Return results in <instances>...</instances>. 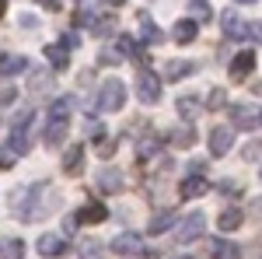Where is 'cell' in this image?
Wrapping results in <instances>:
<instances>
[{
  "instance_id": "6da1fadb",
  "label": "cell",
  "mask_w": 262,
  "mask_h": 259,
  "mask_svg": "<svg viewBox=\"0 0 262 259\" xmlns=\"http://www.w3.org/2000/svg\"><path fill=\"white\" fill-rule=\"evenodd\" d=\"M49 193V182H35V186H25V189H18V196L11 200V210L18 214L21 221H35L42 217L49 207L42 203V196Z\"/></svg>"
},
{
  "instance_id": "7a4b0ae2",
  "label": "cell",
  "mask_w": 262,
  "mask_h": 259,
  "mask_svg": "<svg viewBox=\"0 0 262 259\" xmlns=\"http://www.w3.org/2000/svg\"><path fill=\"white\" fill-rule=\"evenodd\" d=\"M32 119H35L32 109H21L18 116L11 119V144H7V147H11L18 158L32 151Z\"/></svg>"
},
{
  "instance_id": "3957f363",
  "label": "cell",
  "mask_w": 262,
  "mask_h": 259,
  "mask_svg": "<svg viewBox=\"0 0 262 259\" xmlns=\"http://www.w3.org/2000/svg\"><path fill=\"white\" fill-rule=\"evenodd\" d=\"M126 105V88L122 81H105L98 91V112H119Z\"/></svg>"
},
{
  "instance_id": "277c9868",
  "label": "cell",
  "mask_w": 262,
  "mask_h": 259,
  "mask_svg": "<svg viewBox=\"0 0 262 259\" xmlns=\"http://www.w3.org/2000/svg\"><path fill=\"white\" fill-rule=\"evenodd\" d=\"M112 252L116 256H126V259H140L143 256V238L133 235V231H122V235L112 238Z\"/></svg>"
},
{
  "instance_id": "5b68a950",
  "label": "cell",
  "mask_w": 262,
  "mask_h": 259,
  "mask_svg": "<svg viewBox=\"0 0 262 259\" xmlns=\"http://www.w3.org/2000/svg\"><path fill=\"white\" fill-rule=\"evenodd\" d=\"M137 98H140L143 105H154V102L161 98V81H158V74L140 70V77H137Z\"/></svg>"
},
{
  "instance_id": "8992f818",
  "label": "cell",
  "mask_w": 262,
  "mask_h": 259,
  "mask_svg": "<svg viewBox=\"0 0 262 259\" xmlns=\"http://www.w3.org/2000/svg\"><path fill=\"white\" fill-rule=\"evenodd\" d=\"M203 231H206V217H203V214H189V217L179 221V242H182V245L196 242Z\"/></svg>"
},
{
  "instance_id": "52a82bcc",
  "label": "cell",
  "mask_w": 262,
  "mask_h": 259,
  "mask_svg": "<svg viewBox=\"0 0 262 259\" xmlns=\"http://www.w3.org/2000/svg\"><path fill=\"white\" fill-rule=\"evenodd\" d=\"M231 123H234V130H255L259 126V112L252 105H231Z\"/></svg>"
},
{
  "instance_id": "ba28073f",
  "label": "cell",
  "mask_w": 262,
  "mask_h": 259,
  "mask_svg": "<svg viewBox=\"0 0 262 259\" xmlns=\"http://www.w3.org/2000/svg\"><path fill=\"white\" fill-rule=\"evenodd\" d=\"M63 172H67L70 179H77L84 172V147L81 144H70V147H67V154H63Z\"/></svg>"
},
{
  "instance_id": "9c48e42d",
  "label": "cell",
  "mask_w": 262,
  "mask_h": 259,
  "mask_svg": "<svg viewBox=\"0 0 262 259\" xmlns=\"http://www.w3.org/2000/svg\"><path fill=\"white\" fill-rule=\"evenodd\" d=\"M77 217V224H101V221L108 217V210H105V203H98V200H91V203H84L81 210L74 214Z\"/></svg>"
},
{
  "instance_id": "30bf717a",
  "label": "cell",
  "mask_w": 262,
  "mask_h": 259,
  "mask_svg": "<svg viewBox=\"0 0 262 259\" xmlns=\"http://www.w3.org/2000/svg\"><path fill=\"white\" fill-rule=\"evenodd\" d=\"M206 256L210 259H242V249L231 245V242H224V238H210L206 242Z\"/></svg>"
},
{
  "instance_id": "8fae6325",
  "label": "cell",
  "mask_w": 262,
  "mask_h": 259,
  "mask_svg": "<svg viewBox=\"0 0 262 259\" xmlns=\"http://www.w3.org/2000/svg\"><path fill=\"white\" fill-rule=\"evenodd\" d=\"M231 144H234V137H231V130H227V126H217V130L210 133V154H217V158H224V154L231 151Z\"/></svg>"
},
{
  "instance_id": "7c38bea8",
  "label": "cell",
  "mask_w": 262,
  "mask_h": 259,
  "mask_svg": "<svg viewBox=\"0 0 262 259\" xmlns=\"http://www.w3.org/2000/svg\"><path fill=\"white\" fill-rule=\"evenodd\" d=\"M95 182H98L101 193H119V189H122V172L108 165V168H101V172H98V179H95Z\"/></svg>"
},
{
  "instance_id": "4fadbf2b",
  "label": "cell",
  "mask_w": 262,
  "mask_h": 259,
  "mask_svg": "<svg viewBox=\"0 0 262 259\" xmlns=\"http://www.w3.org/2000/svg\"><path fill=\"white\" fill-rule=\"evenodd\" d=\"M63 252H67V242H63L60 235H42V238H39V256H46V259H60Z\"/></svg>"
},
{
  "instance_id": "5bb4252c",
  "label": "cell",
  "mask_w": 262,
  "mask_h": 259,
  "mask_svg": "<svg viewBox=\"0 0 262 259\" xmlns=\"http://www.w3.org/2000/svg\"><path fill=\"white\" fill-rule=\"evenodd\" d=\"M252 70H255V53H238V56L231 60V77L234 81H245Z\"/></svg>"
},
{
  "instance_id": "9a60e30c",
  "label": "cell",
  "mask_w": 262,
  "mask_h": 259,
  "mask_svg": "<svg viewBox=\"0 0 262 259\" xmlns=\"http://www.w3.org/2000/svg\"><path fill=\"white\" fill-rule=\"evenodd\" d=\"M175 109H179V116H182L185 123H192V119L203 112V102L196 98V95H182V98L175 102Z\"/></svg>"
},
{
  "instance_id": "2e32d148",
  "label": "cell",
  "mask_w": 262,
  "mask_h": 259,
  "mask_svg": "<svg viewBox=\"0 0 262 259\" xmlns=\"http://www.w3.org/2000/svg\"><path fill=\"white\" fill-rule=\"evenodd\" d=\"M206 193V179L203 175H189V179H182V186H179V196L182 200H196V196H203Z\"/></svg>"
},
{
  "instance_id": "e0dca14e",
  "label": "cell",
  "mask_w": 262,
  "mask_h": 259,
  "mask_svg": "<svg viewBox=\"0 0 262 259\" xmlns=\"http://www.w3.org/2000/svg\"><path fill=\"white\" fill-rule=\"evenodd\" d=\"M46 60H49L53 70H67L70 53H67V46H63V42H53V46H46Z\"/></svg>"
},
{
  "instance_id": "ac0fdd59",
  "label": "cell",
  "mask_w": 262,
  "mask_h": 259,
  "mask_svg": "<svg viewBox=\"0 0 262 259\" xmlns=\"http://www.w3.org/2000/svg\"><path fill=\"white\" fill-rule=\"evenodd\" d=\"M28 67V60L25 56H11V53H0V77H14V74H21Z\"/></svg>"
},
{
  "instance_id": "d6986e66",
  "label": "cell",
  "mask_w": 262,
  "mask_h": 259,
  "mask_svg": "<svg viewBox=\"0 0 262 259\" xmlns=\"http://www.w3.org/2000/svg\"><path fill=\"white\" fill-rule=\"evenodd\" d=\"M196 32H200V25L192 18H182L179 25H175V32H171V39L179 42V46H189V42L196 39Z\"/></svg>"
},
{
  "instance_id": "ffe728a7",
  "label": "cell",
  "mask_w": 262,
  "mask_h": 259,
  "mask_svg": "<svg viewBox=\"0 0 262 259\" xmlns=\"http://www.w3.org/2000/svg\"><path fill=\"white\" fill-rule=\"evenodd\" d=\"M175 221H179V217H175L171 210H161V214H154V217L147 221V231H150V235H164V231H168Z\"/></svg>"
},
{
  "instance_id": "44dd1931",
  "label": "cell",
  "mask_w": 262,
  "mask_h": 259,
  "mask_svg": "<svg viewBox=\"0 0 262 259\" xmlns=\"http://www.w3.org/2000/svg\"><path fill=\"white\" fill-rule=\"evenodd\" d=\"M63 137H67V123H46V130H42L46 147H60Z\"/></svg>"
},
{
  "instance_id": "7402d4cb",
  "label": "cell",
  "mask_w": 262,
  "mask_h": 259,
  "mask_svg": "<svg viewBox=\"0 0 262 259\" xmlns=\"http://www.w3.org/2000/svg\"><path fill=\"white\" fill-rule=\"evenodd\" d=\"M189 74H196V63H189V60H171L168 67H164V77H168V81L189 77Z\"/></svg>"
},
{
  "instance_id": "603a6c76",
  "label": "cell",
  "mask_w": 262,
  "mask_h": 259,
  "mask_svg": "<svg viewBox=\"0 0 262 259\" xmlns=\"http://www.w3.org/2000/svg\"><path fill=\"white\" fill-rule=\"evenodd\" d=\"M77 259H105V245L98 238H84L77 245Z\"/></svg>"
},
{
  "instance_id": "cb8c5ba5",
  "label": "cell",
  "mask_w": 262,
  "mask_h": 259,
  "mask_svg": "<svg viewBox=\"0 0 262 259\" xmlns=\"http://www.w3.org/2000/svg\"><path fill=\"white\" fill-rule=\"evenodd\" d=\"M70 105L74 98H56L49 105V123H70Z\"/></svg>"
},
{
  "instance_id": "d4e9b609",
  "label": "cell",
  "mask_w": 262,
  "mask_h": 259,
  "mask_svg": "<svg viewBox=\"0 0 262 259\" xmlns=\"http://www.w3.org/2000/svg\"><path fill=\"white\" fill-rule=\"evenodd\" d=\"M49 88H53V74H49V70H35L32 81H28V91H32V95H46Z\"/></svg>"
},
{
  "instance_id": "484cf974",
  "label": "cell",
  "mask_w": 262,
  "mask_h": 259,
  "mask_svg": "<svg viewBox=\"0 0 262 259\" xmlns=\"http://www.w3.org/2000/svg\"><path fill=\"white\" fill-rule=\"evenodd\" d=\"M116 53H119L122 60H126V56H129V60H140V46L129 39V35H119V39H116Z\"/></svg>"
},
{
  "instance_id": "4316f807",
  "label": "cell",
  "mask_w": 262,
  "mask_h": 259,
  "mask_svg": "<svg viewBox=\"0 0 262 259\" xmlns=\"http://www.w3.org/2000/svg\"><path fill=\"white\" fill-rule=\"evenodd\" d=\"M242 221H245L242 210H224L221 217H217V228L221 231H234V228H242Z\"/></svg>"
},
{
  "instance_id": "83f0119b",
  "label": "cell",
  "mask_w": 262,
  "mask_h": 259,
  "mask_svg": "<svg viewBox=\"0 0 262 259\" xmlns=\"http://www.w3.org/2000/svg\"><path fill=\"white\" fill-rule=\"evenodd\" d=\"M224 35H227V39H242V35H245V21L234 18V11L224 14Z\"/></svg>"
},
{
  "instance_id": "f1b7e54d",
  "label": "cell",
  "mask_w": 262,
  "mask_h": 259,
  "mask_svg": "<svg viewBox=\"0 0 262 259\" xmlns=\"http://www.w3.org/2000/svg\"><path fill=\"white\" fill-rule=\"evenodd\" d=\"M112 32H116V18H112V14H101V18H95V25H91V35L105 39V35H112Z\"/></svg>"
},
{
  "instance_id": "f546056e",
  "label": "cell",
  "mask_w": 262,
  "mask_h": 259,
  "mask_svg": "<svg viewBox=\"0 0 262 259\" xmlns=\"http://www.w3.org/2000/svg\"><path fill=\"white\" fill-rule=\"evenodd\" d=\"M171 144H175V147H182V151H185V147H192V144H196V130H192V126L175 130V133H171Z\"/></svg>"
},
{
  "instance_id": "4dcf8cb0",
  "label": "cell",
  "mask_w": 262,
  "mask_h": 259,
  "mask_svg": "<svg viewBox=\"0 0 262 259\" xmlns=\"http://www.w3.org/2000/svg\"><path fill=\"white\" fill-rule=\"evenodd\" d=\"M74 25H77V28H91V25H95V4H81L77 14H74Z\"/></svg>"
},
{
  "instance_id": "1f68e13d",
  "label": "cell",
  "mask_w": 262,
  "mask_h": 259,
  "mask_svg": "<svg viewBox=\"0 0 262 259\" xmlns=\"http://www.w3.org/2000/svg\"><path fill=\"white\" fill-rule=\"evenodd\" d=\"M189 14H192V21L200 25V21H210L213 7H210V4H203V0H189Z\"/></svg>"
},
{
  "instance_id": "d6a6232c",
  "label": "cell",
  "mask_w": 262,
  "mask_h": 259,
  "mask_svg": "<svg viewBox=\"0 0 262 259\" xmlns=\"http://www.w3.org/2000/svg\"><path fill=\"white\" fill-rule=\"evenodd\" d=\"M224 105H227V91H224V88H213V91L206 95V112H217Z\"/></svg>"
},
{
  "instance_id": "836d02e7",
  "label": "cell",
  "mask_w": 262,
  "mask_h": 259,
  "mask_svg": "<svg viewBox=\"0 0 262 259\" xmlns=\"http://www.w3.org/2000/svg\"><path fill=\"white\" fill-rule=\"evenodd\" d=\"M140 39L143 42H161V28L154 25L150 18H143V25H140Z\"/></svg>"
},
{
  "instance_id": "e575fe53",
  "label": "cell",
  "mask_w": 262,
  "mask_h": 259,
  "mask_svg": "<svg viewBox=\"0 0 262 259\" xmlns=\"http://www.w3.org/2000/svg\"><path fill=\"white\" fill-rule=\"evenodd\" d=\"M0 256H4V259H21V256H25V242H21V238H11V245H7Z\"/></svg>"
},
{
  "instance_id": "d590c367",
  "label": "cell",
  "mask_w": 262,
  "mask_h": 259,
  "mask_svg": "<svg viewBox=\"0 0 262 259\" xmlns=\"http://www.w3.org/2000/svg\"><path fill=\"white\" fill-rule=\"evenodd\" d=\"M217 189H221V196H234V200L242 196V186H238V182H231V179H224Z\"/></svg>"
},
{
  "instance_id": "8d00e7d4",
  "label": "cell",
  "mask_w": 262,
  "mask_h": 259,
  "mask_svg": "<svg viewBox=\"0 0 262 259\" xmlns=\"http://www.w3.org/2000/svg\"><path fill=\"white\" fill-rule=\"evenodd\" d=\"M14 161H18V154H14L11 147H0V168H4V172L14 168Z\"/></svg>"
},
{
  "instance_id": "74e56055",
  "label": "cell",
  "mask_w": 262,
  "mask_h": 259,
  "mask_svg": "<svg viewBox=\"0 0 262 259\" xmlns=\"http://www.w3.org/2000/svg\"><path fill=\"white\" fill-rule=\"evenodd\" d=\"M245 35H252L255 42H262V21H248V25H245Z\"/></svg>"
},
{
  "instance_id": "f35d334b",
  "label": "cell",
  "mask_w": 262,
  "mask_h": 259,
  "mask_svg": "<svg viewBox=\"0 0 262 259\" xmlns=\"http://www.w3.org/2000/svg\"><path fill=\"white\" fill-rule=\"evenodd\" d=\"M14 98H18V91H14V88H4V91H0V109L14 105Z\"/></svg>"
},
{
  "instance_id": "ab89813d",
  "label": "cell",
  "mask_w": 262,
  "mask_h": 259,
  "mask_svg": "<svg viewBox=\"0 0 262 259\" xmlns=\"http://www.w3.org/2000/svg\"><path fill=\"white\" fill-rule=\"evenodd\" d=\"M242 154H245V161H255V158H262V144H248V147H245Z\"/></svg>"
},
{
  "instance_id": "60d3db41",
  "label": "cell",
  "mask_w": 262,
  "mask_h": 259,
  "mask_svg": "<svg viewBox=\"0 0 262 259\" xmlns=\"http://www.w3.org/2000/svg\"><path fill=\"white\" fill-rule=\"evenodd\" d=\"M112 151H116V140H101V147H98L101 158H112Z\"/></svg>"
},
{
  "instance_id": "b9f144b4",
  "label": "cell",
  "mask_w": 262,
  "mask_h": 259,
  "mask_svg": "<svg viewBox=\"0 0 262 259\" xmlns=\"http://www.w3.org/2000/svg\"><path fill=\"white\" fill-rule=\"evenodd\" d=\"M63 231H67V235H74V231H77V217H67V221H63Z\"/></svg>"
},
{
  "instance_id": "7bdbcfd3",
  "label": "cell",
  "mask_w": 262,
  "mask_h": 259,
  "mask_svg": "<svg viewBox=\"0 0 262 259\" xmlns=\"http://www.w3.org/2000/svg\"><path fill=\"white\" fill-rule=\"evenodd\" d=\"M252 95H262V84H252Z\"/></svg>"
},
{
  "instance_id": "ee69618b",
  "label": "cell",
  "mask_w": 262,
  "mask_h": 259,
  "mask_svg": "<svg viewBox=\"0 0 262 259\" xmlns=\"http://www.w3.org/2000/svg\"><path fill=\"white\" fill-rule=\"evenodd\" d=\"M4 14H7V4H4V0H0V18H4Z\"/></svg>"
},
{
  "instance_id": "f6af8a7d",
  "label": "cell",
  "mask_w": 262,
  "mask_h": 259,
  "mask_svg": "<svg viewBox=\"0 0 262 259\" xmlns=\"http://www.w3.org/2000/svg\"><path fill=\"white\" fill-rule=\"evenodd\" d=\"M259 126H262V109H259Z\"/></svg>"
},
{
  "instance_id": "bcb514c9",
  "label": "cell",
  "mask_w": 262,
  "mask_h": 259,
  "mask_svg": "<svg viewBox=\"0 0 262 259\" xmlns=\"http://www.w3.org/2000/svg\"><path fill=\"white\" fill-rule=\"evenodd\" d=\"M259 175H262V168H259Z\"/></svg>"
},
{
  "instance_id": "7dc6e473",
  "label": "cell",
  "mask_w": 262,
  "mask_h": 259,
  "mask_svg": "<svg viewBox=\"0 0 262 259\" xmlns=\"http://www.w3.org/2000/svg\"><path fill=\"white\" fill-rule=\"evenodd\" d=\"M182 259H189V256H182Z\"/></svg>"
},
{
  "instance_id": "c3c4849f",
  "label": "cell",
  "mask_w": 262,
  "mask_h": 259,
  "mask_svg": "<svg viewBox=\"0 0 262 259\" xmlns=\"http://www.w3.org/2000/svg\"><path fill=\"white\" fill-rule=\"evenodd\" d=\"M0 252H4V249H0Z\"/></svg>"
}]
</instances>
